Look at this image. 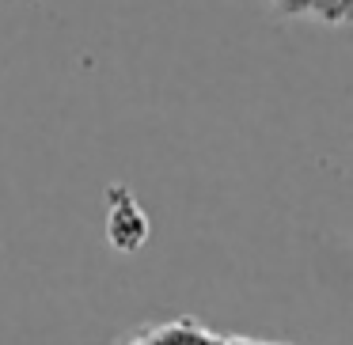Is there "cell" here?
I'll use <instances>...</instances> for the list:
<instances>
[{"mask_svg":"<svg viewBox=\"0 0 353 345\" xmlns=\"http://www.w3.org/2000/svg\"><path fill=\"white\" fill-rule=\"evenodd\" d=\"M152 236V220L130 186H107V243L118 254H137Z\"/></svg>","mask_w":353,"mask_h":345,"instance_id":"cell-1","label":"cell"},{"mask_svg":"<svg viewBox=\"0 0 353 345\" xmlns=\"http://www.w3.org/2000/svg\"><path fill=\"white\" fill-rule=\"evenodd\" d=\"M323 27H350L353 23V0H312V16Z\"/></svg>","mask_w":353,"mask_h":345,"instance_id":"cell-2","label":"cell"},{"mask_svg":"<svg viewBox=\"0 0 353 345\" xmlns=\"http://www.w3.org/2000/svg\"><path fill=\"white\" fill-rule=\"evenodd\" d=\"M266 4L281 19H307L312 16V0H266Z\"/></svg>","mask_w":353,"mask_h":345,"instance_id":"cell-3","label":"cell"}]
</instances>
